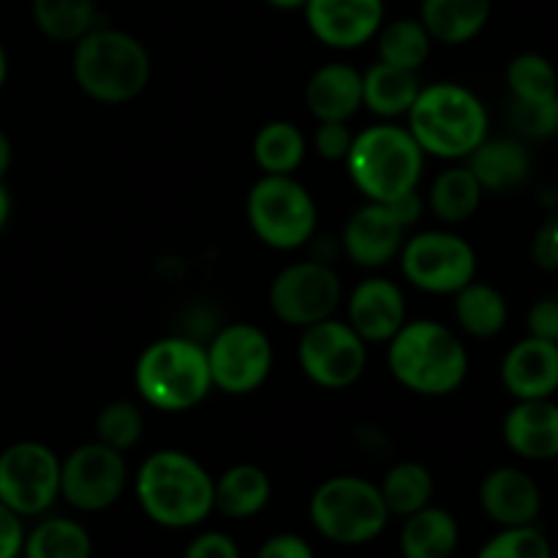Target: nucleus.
Wrapping results in <instances>:
<instances>
[{
    "label": "nucleus",
    "mask_w": 558,
    "mask_h": 558,
    "mask_svg": "<svg viewBox=\"0 0 558 558\" xmlns=\"http://www.w3.org/2000/svg\"><path fill=\"white\" fill-rule=\"evenodd\" d=\"M9 218H11V194H9V189H5L3 180H0V232L5 229Z\"/></svg>",
    "instance_id": "obj_46"
},
{
    "label": "nucleus",
    "mask_w": 558,
    "mask_h": 558,
    "mask_svg": "<svg viewBox=\"0 0 558 558\" xmlns=\"http://www.w3.org/2000/svg\"><path fill=\"white\" fill-rule=\"evenodd\" d=\"M267 300L278 322L303 330V327L336 316L343 303V283L327 262H292L276 272Z\"/></svg>",
    "instance_id": "obj_11"
},
{
    "label": "nucleus",
    "mask_w": 558,
    "mask_h": 558,
    "mask_svg": "<svg viewBox=\"0 0 558 558\" xmlns=\"http://www.w3.org/2000/svg\"><path fill=\"white\" fill-rule=\"evenodd\" d=\"M33 22L58 44H76L98 25L96 0H33Z\"/></svg>",
    "instance_id": "obj_31"
},
{
    "label": "nucleus",
    "mask_w": 558,
    "mask_h": 558,
    "mask_svg": "<svg viewBox=\"0 0 558 558\" xmlns=\"http://www.w3.org/2000/svg\"><path fill=\"white\" fill-rule=\"evenodd\" d=\"M60 499V458L44 441L0 450V501L20 518L44 515Z\"/></svg>",
    "instance_id": "obj_13"
},
{
    "label": "nucleus",
    "mask_w": 558,
    "mask_h": 558,
    "mask_svg": "<svg viewBox=\"0 0 558 558\" xmlns=\"http://www.w3.org/2000/svg\"><path fill=\"white\" fill-rule=\"evenodd\" d=\"M477 558H554L550 539L537 526H510L488 539Z\"/></svg>",
    "instance_id": "obj_36"
},
{
    "label": "nucleus",
    "mask_w": 558,
    "mask_h": 558,
    "mask_svg": "<svg viewBox=\"0 0 558 558\" xmlns=\"http://www.w3.org/2000/svg\"><path fill=\"white\" fill-rule=\"evenodd\" d=\"M461 543V529L445 507H423L403 518L398 548L403 558H452Z\"/></svg>",
    "instance_id": "obj_24"
},
{
    "label": "nucleus",
    "mask_w": 558,
    "mask_h": 558,
    "mask_svg": "<svg viewBox=\"0 0 558 558\" xmlns=\"http://www.w3.org/2000/svg\"><path fill=\"white\" fill-rule=\"evenodd\" d=\"M430 47H434V38L425 31V25L417 20H392L381 25V31L376 33V52L379 60L387 65H396V69L407 71H420L425 65V60L430 58Z\"/></svg>",
    "instance_id": "obj_33"
},
{
    "label": "nucleus",
    "mask_w": 558,
    "mask_h": 558,
    "mask_svg": "<svg viewBox=\"0 0 558 558\" xmlns=\"http://www.w3.org/2000/svg\"><path fill=\"white\" fill-rule=\"evenodd\" d=\"M270 474L256 463H234L216 480V510L232 521H248L270 505Z\"/></svg>",
    "instance_id": "obj_25"
},
{
    "label": "nucleus",
    "mask_w": 558,
    "mask_h": 558,
    "mask_svg": "<svg viewBox=\"0 0 558 558\" xmlns=\"http://www.w3.org/2000/svg\"><path fill=\"white\" fill-rule=\"evenodd\" d=\"M352 142H354L352 129H349L347 123H338V120L319 123L314 131V150L330 163L347 161L349 150H352Z\"/></svg>",
    "instance_id": "obj_38"
},
{
    "label": "nucleus",
    "mask_w": 558,
    "mask_h": 558,
    "mask_svg": "<svg viewBox=\"0 0 558 558\" xmlns=\"http://www.w3.org/2000/svg\"><path fill=\"white\" fill-rule=\"evenodd\" d=\"M5 80H9V52H5L3 41H0V90L5 87Z\"/></svg>",
    "instance_id": "obj_48"
},
{
    "label": "nucleus",
    "mask_w": 558,
    "mask_h": 558,
    "mask_svg": "<svg viewBox=\"0 0 558 558\" xmlns=\"http://www.w3.org/2000/svg\"><path fill=\"white\" fill-rule=\"evenodd\" d=\"M308 31L330 49H360L385 25V0H308L303 5Z\"/></svg>",
    "instance_id": "obj_15"
},
{
    "label": "nucleus",
    "mask_w": 558,
    "mask_h": 558,
    "mask_svg": "<svg viewBox=\"0 0 558 558\" xmlns=\"http://www.w3.org/2000/svg\"><path fill=\"white\" fill-rule=\"evenodd\" d=\"M71 74L98 104H129L150 85L153 60L145 44L118 27L96 25L74 44Z\"/></svg>",
    "instance_id": "obj_4"
},
{
    "label": "nucleus",
    "mask_w": 558,
    "mask_h": 558,
    "mask_svg": "<svg viewBox=\"0 0 558 558\" xmlns=\"http://www.w3.org/2000/svg\"><path fill=\"white\" fill-rule=\"evenodd\" d=\"M265 3L272 5V9H278V11H298V9H303L308 0H265Z\"/></svg>",
    "instance_id": "obj_47"
},
{
    "label": "nucleus",
    "mask_w": 558,
    "mask_h": 558,
    "mask_svg": "<svg viewBox=\"0 0 558 558\" xmlns=\"http://www.w3.org/2000/svg\"><path fill=\"white\" fill-rule=\"evenodd\" d=\"M207 349V365L216 390L223 396H251L272 374L276 352L262 327L248 322H232L213 336Z\"/></svg>",
    "instance_id": "obj_12"
},
{
    "label": "nucleus",
    "mask_w": 558,
    "mask_h": 558,
    "mask_svg": "<svg viewBox=\"0 0 558 558\" xmlns=\"http://www.w3.org/2000/svg\"><path fill=\"white\" fill-rule=\"evenodd\" d=\"M308 518L330 543L365 545L385 532L390 510L376 483L357 474H336L311 494Z\"/></svg>",
    "instance_id": "obj_7"
},
{
    "label": "nucleus",
    "mask_w": 558,
    "mask_h": 558,
    "mask_svg": "<svg viewBox=\"0 0 558 558\" xmlns=\"http://www.w3.org/2000/svg\"><path fill=\"white\" fill-rule=\"evenodd\" d=\"M93 539L74 518H44L25 534L22 558H90Z\"/></svg>",
    "instance_id": "obj_32"
},
{
    "label": "nucleus",
    "mask_w": 558,
    "mask_h": 558,
    "mask_svg": "<svg viewBox=\"0 0 558 558\" xmlns=\"http://www.w3.org/2000/svg\"><path fill=\"white\" fill-rule=\"evenodd\" d=\"M134 387L156 412H191L213 390L207 349L183 336L158 338L136 360Z\"/></svg>",
    "instance_id": "obj_6"
},
{
    "label": "nucleus",
    "mask_w": 558,
    "mask_h": 558,
    "mask_svg": "<svg viewBox=\"0 0 558 558\" xmlns=\"http://www.w3.org/2000/svg\"><path fill=\"white\" fill-rule=\"evenodd\" d=\"M245 218L256 240L276 251H298L319 229V207L294 174H262L245 196Z\"/></svg>",
    "instance_id": "obj_8"
},
{
    "label": "nucleus",
    "mask_w": 558,
    "mask_h": 558,
    "mask_svg": "<svg viewBox=\"0 0 558 558\" xmlns=\"http://www.w3.org/2000/svg\"><path fill=\"white\" fill-rule=\"evenodd\" d=\"M125 452L87 441L60 461V496L80 512H104L129 488Z\"/></svg>",
    "instance_id": "obj_14"
},
{
    "label": "nucleus",
    "mask_w": 558,
    "mask_h": 558,
    "mask_svg": "<svg viewBox=\"0 0 558 558\" xmlns=\"http://www.w3.org/2000/svg\"><path fill=\"white\" fill-rule=\"evenodd\" d=\"M494 0H423L420 22L430 38L447 47H463L485 31Z\"/></svg>",
    "instance_id": "obj_23"
},
{
    "label": "nucleus",
    "mask_w": 558,
    "mask_h": 558,
    "mask_svg": "<svg viewBox=\"0 0 558 558\" xmlns=\"http://www.w3.org/2000/svg\"><path fill=\"white\" fill-rule=\"evenodd\" d=\"M510 123L526 140H550L558 134V98L550 101H512Z\"/></svg>",
    "instance_id": "obj_37"
},
{
    "label": "nucleus",
    "mask_w": 558,
    "mask_h": 558,
    "mask_svg": "<svg viewBox=\"0 0 558 558\" xmlns=\"http://www.w3.org/2000/svg\"><path fill=\"white\" fill-rule=\"evenodd\" d=\"M145 434V412L134 401H112L98 412L96 441L118 452L134 450Z\"/></svg>",
    "instance_id": "obj_35"
},
{
    "label": "nucleus",
    "mask_w": 558,
    "mask_h": 558,
    "mask_svg": "<svg viewBox=\"0 0 558 558\" xmlns=\"http://www.w3.org/2000/svg\"><path fill=\"white\" fill-rule=\"evenodd\" d=\"M401 272L414 289L428 294H456L477 278V251L466 238L447 229H425L403 243Z\"/></svg>",
    "instance_id": "obj_9"
},
{
    "label": "nucleus",
    "mask_w": 558,
    "mask_h": 558,
    "mask_svg": "<svg viewBox=\"0 0 558 558\" xmlns=\"http://www.w3.org/2000/svg\"><path fill=\"white\" fill-rule=\"evenodd\" d=\"M305 104L319 123H349L363 109V71L349 63H325L305 85Z\"/></svg>",
    "instance_id": "obj_21"
},
{
    "label": "nucleus",
    "mask_w": 558,
    "mask_h": 558,
    "mask_svg": "<svg viewBox=\"0 0 558 558\" xmlns=\"http://www.w3.org/2000/svg\"><path fill=\"white\" fill-rule=\"evenodd\" d=\"M532 262L545 272L558 270V210L548 213L532 238Z\"/></svg>",
    "instance_id": "obj_39"
},
{
    "label": "nucleus",
    "mask_w": 558,
    "mask_h": 558,
    "mask_svg": "<svg viewBox=\"0 0 558 558\" xmlns=\"http://www.w3.org/2000/svg\"><path fill=\"white\" fill-rule=\"evenodd\" d=\"M505 445L523 461H556L558 458V403L550 398L515 401L501 423Z\"/></svg>",
    "instance_id": "obj_20"
},
{
    "label": "nucleus",
    "mask_w": 558,
    "mask_h": 558,
    "mask_svg": "<svg viewBox=\"0 0 558 558\" xmlns=\"http://www.w3.org/2000/svg\"><path fill=\"white\" fill-rule=\"evenodd\" d=\"M256 558H316L314 548L308 545V539L300 537V534L283 532L272 534L270 539H265Z\"/></svg>",
    "instance_id": "obj_42"
},
{
    "label": "nucleus",
    "mask_w": 558,
    "mask_h": 558,
    "mask_svg": "<svg viewBox=\"0 0 558 558\" xmlns=\"http://www.w3.org/2000/svg\"><path fill=\"white\" fill-rule=\"evenodd\" d=\"M183 558H240V548L227 532H202L191 539Z\"/></svg>",
    "instance_id": "obj_41"
},
{
    "label": "nucleus",
    "mask_w": 558,
    "mask_h": 558,
    "mask_svg": "<svg viewBox=\"0 0 558 558\" xmlns=\"http://www.w3.org/2000/svg\"><path fill=\"white\" fill-rule=\"evenodd\" d=\"M11 163H14V145H11L9 134H5V131L0 129V180H5V174H9Z\"/></svg>",
    "instance_id": "obj_45"
},
{
    "label": "nucleus",
    "mask_w": 558,
    "mask_h": 558,
    "mask_svg": "<svg viewBox=\"0 0 558 558\" xmlns=\"http://www.w3.org/2000/svg\"><path fill=\"white\" fill-rule=\"evenodd\" d=\"M407 243V227L381 202H365L343 223L341 248L365 270H379L398 259Z\"/></svg>",
    "instance_id": "obj_16"
},
{
    "label": "nucleus",
    "mask_w": 558,
    "mask_h": 558,
    "mask_svg": "<svg viewBox=\"0 0 558 558\" xmlns=\"http://www.w3.org/2000/svg\"><path fill=\"white\" fill-rule=\"evenodd\" d=\"M480 507L501 529L532 526L543 510L537 480L518 466H499L480 483Z\"/></svg>",
    "instance_id": "obj_19"
},
{
    "label": "nucleus",
    "mask_w": 558,
    "mask_h": 558,
    "mask_svg": "<svg viewBox=\"0 0 558 558\" xmlns=\"http://www.w3.org/2000/svg\"><path fill=\"white\" fill-rule=\"evenodd\" d=\"M25 534L22 518L0 501V558H20L25 548Z\"/></svg>",
    "instance_id": "obj_43"
},
{
    "label": "nucleus",
    "mask_w": 558,
    "mask_h": 558,
    "mask_svg": "<svg viewBox=\"0 0 558 558\" xmlns=\"http://www.w3.org/2000/svg\"><path fill=\"white\" fill-rule=\"evenodd\" d=\"M466 167L472 169L485 194H510L532 178V156L526 145L510 136H488L466 158Z\"/></svg>",
    "instance_id": "obj_22"
},
{
    "label": "nucleus",
    "mask_w": 558,
    "mask_h": 558,
    "mask_svg": "<svg viewBox=\"0 0 558 558\" xmlns=\"http://www.w3.org/2000/svg\"><path fill=\"white\" fill-rule=\"evenodd\" d=\"M417 71L396 69L376 60L363 74V107L381 120L407 118L420 96Z\"/></svg>",
    "instance_id": "obj_26"
},
{
    "label": "nucleus",
    "mask_w": 558,
    "mask_h": 558,
    "mask_svg": "<svg viewBox=\"0 0 558 558\" xmlns=\"http://www.w3.org/2000/svg\"><path fill=\"white\" fill-rule=\"evenodd\" d=\"M499 376L515 401L554 398L558 392V347L537 336L521 338L507 349Z\"/></svg>",
    "instance_id": "obj_18"
},
{
    "label": "nucleus",
    "mask_w": 558,
    "mask_h": 558,
    "mask_svg": "<svg viewBox=\"0 0 558 558\" xmlns=\"http://www.w3.org/2000/svg\"><path fill=\"white\" fill-rule=\"evenodd\" d=\"M142 512L163 529H194L216 510V480L183 450H156L134 477Z\"/></svg>",
    "instance_id": "obj_1"
},
{
    "label": "nucleus",
    "mask_w": 558,
    "mask_h": 558,
    "mask_svg": "<svg viewBox=\"0 0 558 558\" xmlns=\"http://www.w3.org/2000/svg\"><path fill=\"white\" fill-rule=\"evenodd\" d=\"M251 153L262 174H294L305 161L308 140L292 120H270L256 131Z\"/></svg>",
    "instance_id": "obj_29"
},
{
    "label": "nucleus",
    "mask_w": 558,
    "mask_h": 558,
    "mask_svg": "<svg viewBox=\"0 0 558 558\" xmlns=\"http://www.w3.org/2000/svg\"><path fill=\"white\" fill-rule=\"evenodd\" d=\"M507 90L512 101H550L558 98L554 60L539 52H521L507 65Z\"/></svg>",
    "instance_id": "obj_34"
},
{
    "label": "nucleus",
    "mask_w": 558,
    "mask_h": 558,
    "mask_svg": "<svg viewBox=\"0 0 558 558\" xmlns=\"http://www.w3.org/2000/svg\"><path fill=\"white\" fill-rule=\"evenodd\" d=\"M387 368L414 396H452L469 376L466 343L441 322L409 319L387 341Z\"/></svg>",
    "instance_id": "obj_2"
},
{
    "label": "nucleus",
    "mask_w": 558,
    "mask_h": 558,
    "mask_svg": "<svg viewBox=\"0 0 558 558\" xmlns=\"http://www.w3.org/2000/svg\"><path fill=\"white\" fill-rule=\"evenodd\" d=\"M407 294L390 278H365L347 300V322L365 343H387L409 322Z\"/></svg>",
    "instance_id": "obj_17"
},
{
    "label": "nucleus",
    "mask_w": 558,
    "mask_h": 558,
    "mask_svg": "<svg viewBox=\"0 0 558 558\" xmlns=\"http://www.w3.org/2000/svg\"><path fill=\"white\" fill-rule=\"evenodd\" d=\"M379 490L390 515L407 518L430 505L436 483L434 474H430V469L425 463L401 461L392 469H387V474L379 483Z\"/></svg>",
    "instance_id": "obj_30"
},
{
    "label": "nucleus",
    "mask_w": 558,
    "mask_h": 558,
    "mask_svg": "<svg viewBox=\"0 0 558 558\" xmlns=\"http://www.w3.org/2000/svg\"><path fill=\"white\" fill-rule=\"evenodd\" d=\"M425 153L407 125L392 120L374 123L354 134L347 156V172L365 202H392L420 189Z\"/></svg>",
    "instance_id": "obj_5"
},
{
    "label": "nucleus",
    "mask_w": 558,
    "mask_h": 558,
    "mask_svg": "<svg viewBox=\"0 0 558 558\" xmlns=\"http://www.w3.org/2000/svg\"><path fill=\"white\" fill-rule=\"evenodd\" d=\"M407 118V129L425 156L441 161H466L490 136V118L483 98L461 82H434L420 87L417 101Z\"/></svg>",
    "instance_id": "obj_3"
},
{
    "label": "nucleus",
    "mask_w": 558,
    "mask_h": 558,
    "mask_svg": "<svg viewBox=\"0 0 558 558\" xmlns=\"http://www.w3.org/2000/svg\"><path fill=\"white\" fill-rule=\"evenodd\" d=\"M298 363L311 385L322 390H347L357 385L368 368V343L349 327V322L330 316L303 327Z\"/></svg>",
    "instance_id": "obj_10"
},
{
    "label": "nucleus",
    "mask_w": 558,
    "mask_h": 558,
    "mask_svg": "<svg viewBox=\"0 0 558 558\" xmlns=\"http://www.w3.org/2000/svg\"><path fill=\"white\" fill-rule=\"evenodd\" d=\"M483 196V185L477 183L472 169H469L466 163H461V167L441 169V172L436 174L428 191V207L439 221L456 227V223L474 218V213L480 210Z\"/></svg>",
    "instance_id": "obj_28"
},
{
    "label": "nucleus",
    "mask_w": 558,
    "mask_h": 558,
    "mask_svg": "<svg viewBox=\"0 0 558 558\" xmlns=\"http://www.w3.org/2000/svg\"><path fill=\"white\" fill-rule=\"evenodd\" d=\"M526 327L529 336L545 338L558 347V294H545L529 308Z\"/></svg>",
    "instance_id": "obj_40"
},
{
    "label": "nucleus",
    "mask_w": 558,
    "mask_h": 558,
    "mask_svg": "<svg viewBox=\"0 0 558 558\" xmlns=\"http://www.w3.org/2000/svg\"><path fill=\"white\" fill-rule=\"evenodd\" d=\"M385 205L390 207L392 216H396L407 229L414 227V223L423 218V210H425V202L417 191H409V194L398 196V199H392V202H385Z\"/></svg>",
    "instance_id": "obj_44"
},
{
    "label": "nucleus",
    "mask_w": 558,
    "mask_h": 558,
    "mask_svg": "<svg viewBox=\"0 0 558 558\" xmlns=\"http://www.w3.org/2000/svg\"><path fill=\"white\" fill-rule=\"evenodd\" d=\"M452 311H456V322L466 336L477 338V341H488L505 332L507 322H510V305L507 298L490 283H483L474 278L463 289L452 294Z\"/></svg>",
    "instance_id": "obj_27"
}]
</instances>
